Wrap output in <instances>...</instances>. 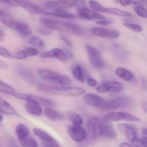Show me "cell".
Masks as SVG:
<instances>
[{
  "mask_svg": "<svg viewBox=\"0 0 147 147\" xmlns=\"http://www.w3.org/2000/svg\"><path fill=\"white\" fill-rule=\"evenodd\" d=\"M7 67H8L7 63H5V62L3 61L2 60L0 59V67H1V68H7Z\"/></svg>",
  "mask_w": 147,
  "mask_h": 147,
  "instance_id": "49",
  "label": "cell"
},
{
  "mask_svg": "<svg viewBox=\"0 0 147 147\" xmlns=\"http://www.w3.org/2000/svg\"><path fill=\"white\" fill-rule=\"evenodd\" d=\"M24 146L26 147H37L39 146V144L37 142L34 140L33 138L29 137L28 139L26 140L25 144H24Z\"/></svg>",
  "mask_w": 147,
  "mask_h": 147,
  "instance_id": "39",
  "label": "cell"
},
{
  "mask_svg": "<svg viewBox=\"0 0 147 147\" xmlns=\"http://www.w3.org/2000/svg\"><path fill=\"white\" fill-rule=\"evenodd\" d=\"M0 2L4 3V4H9V5L15 6L12 0H0Z\"/></svg>",
  "mask_w": 147,
  "mask_h": 147,
  "instance_id": "46",
  "label": "cell"
},
{
  "mask_svg": "<svg viewBox=\"0 0 147 147\" xmlns=\"http://www.w3.org/2000/svg\"><path fill=\"white\" fill-rule=\"evenodd\" d=\"M86 49L92 66L96 70H102L105 67V63L100 52L94 47L88 45H86Z\"/></svg>",
  "mask_w": 147,
  "mask_h": 147,
  "instance_id": "9",
  "label": "cell"
},
{
  "mask_svg": "<svg viewBox=\"0 0 147 147\" xmlns=\"http://www.w3.org/2000/svg\"><path fill=\"white\" fill-rule=\"evenodd\" d=\"M0 22L6 27L14 30L22 36L27 37L32 34V30L28 24L16 20L12 16L4 11L0 14Z\"/></svg>",
  "mask_w": 147,
  "mask_h": 147,
  "instance_id": "4",
  "label": "cell"
},
{
  "mask_svg": "<svg viewBox=\"0 0 147 147\" xmlns=\"http://www.w3.org/2000/svg\"><path fill=\"white\" fill-rule=\"evenodd\" d=\"M75 3H76V5H77L78 4H79V3H81L83 2V0H74Z\"/></svg>",
  "mask_w": 147,
  "mask_h": 147,
  "instance_id": "54",
  "label": "cell"
},
{
  "mask_svg": "<svg viewBox=\"0 0 147 147\" xmlns=\"http://www.w3.org/2000/svg\"><path fill=\"white\" fill-rule=\"evenodd\" d=\"M113 22V20H112V19L106 18V17H104V18H102V19H99V20H97L96 21V24L100 26H109V25H111Z\"/></svg>",
  "mask_w": 147,
  "mask_h": 147,
  "instance_id": "36",
  "label": "cell"
},
{
  "mask_svg": "<svg viewBox=\"0 0 147 147\" xmlns=\"http://www.w3.org/2000/svg\"><path fill=\"white\" fill-rule=\"evenodd\" d=\"M141 107L142 110L147 113V101H143L141 103Z\"/></svg>",
  "mask_w": 147,
  "mask_h": 147,
  "instance_id": "47",
  "label": "cell"
},
{
  "mask_svg": "<svg viewBox=\"0 0 147 147\" xmlns=\"http://www.w3.org/2000/svg\"><path fill=\"white\" fill-rule=\"evenodd\" d=\"M0 56L3 57H5V58H11L12 55H11V53L8 51L6 48L0 46Z\"/></svg>",
  "mask_w": 147,
  "mask_h": 147,
  "instance_id": "40",
  "label": "cell"
},
{
  "mask_svg": "<svg viewBox=\"0 0 147 147\" xmlns=\"http://www.w3.org/2000/svg\"><path fill=\"white\" fill-rule=\"evenodd\" d=\"M67 117L72 124L74 126H81L83 123V119L82 116L76 112H69L67 115Z\"/></svg>",
  "mask_w": 147,
  "mask_h": 147,
  "instance_id": "31",
  "label": "cell"
},
{
  "mask_svg": "<svg viewBox=\"0 0 147 147\" xmlns=\"http://www.w3.org/2000/svg\"><path fill=\"white\" fill-rule=\"evenodd\" d=\"M134 10L136 12L139 17H142V18H147V10L143 6L138 5L136 4L134 7Z\"/></svg>",
  "mask_w": 147,
  "mask_h": 147,
  "instance_id": "34",
  "label": "cell"
},
{
  "mask_svg": "<svg viewBox=\"0 0 147 147\" xmlns=\"http://www.w3.org/2000/svg\"><path fill=\"white\" fill-rule=\"evenodd\" d=\"M118 129L123 134L126 136L129 142H131L134 138L138 136L137 129L133 125L127 124V123H121V124L118 125Z\"/></svg>",
  "mask_w": 147,
  "mask_h": 147,
  "instance_id": "22",
  "label": "cell"
},
{
  "mask_svg": "<svg viewBox=\"0 0 147 147\" xmlns=\"http://www.w3.org/2000/svg\"><path fill=\"white\" fill-rule=\"evenodd\" d=\"M28 42L31 45L37 49H44L45 47V44L44 41L37 36L30 37L29 38Z\"/></svg>",
  "mask_w": 147,
  "mask_h": 147,
  "instance_id": "32",
  "label": "cell"
},
{
  "mask_svg": "<svg viewBox=\"0 0 147 147\" xmlns=\"http://www.w3.org/2000/svg\"><path fill=\"white\" fill-rule=\"evenodd\" d=\"M74 6L75 1L70 0H48L45 2V7L49 10L67 9Z\"/></svg>",
  "mask_w": 147,
  "mask_h": 147,
  "instance_id": "14",
  "label": "cell"
},
{
  "mask_svg": "<svg viewBox=\"0 0 147 147\" xmlns=\"http://www.w3.org/2000/svg\"><path fill=\"white\" fill-rule=\"evenodd\" d=\"M4 32L1 31V30H0V41H1V40H4Z\"/></svg>",
  "mask_w": 147,
  "mask_h": 147,
  "instance_id": "52",
  "label": "cell"
},
{
  "mask_svg": "<svg viewBox=\"0 0 147 147\" xmlns=\"http://www.w3.org/2000/svg\"><path fill=\"white\" fill-rule=\"evenodd\" d=\"M78 14L79 17L88 20H97L99 19L104 18V16L98 14V11L94 9L86 8V7H80L78 9Z\"/></svg>",
  "mask_w": 147,
  "mask_h": 147,
  "instance_id": "20",
  "label": "cell"
},
{
  "mask_svg": "<svg viewBox=\"0 0 147 147\" xmlns=\"http://www.w3.org/2000/svg\"><path fill=\"white\" fill-rule=\"evenodd\" d=\"M15 133L17 135V141L22 146H24L26 140L30 137V132L28 128L22 123H20L15 128Z\"/></svg>",
  "mask_w": 147,
  "mask_h": 147,
  "instance_id": "21",
  "label": "cell"
},
{
  "mask_svg": "<svg viewBox=\"0 0 147 147\" xmlns=\"http://www.w3.org/2000/svg\"><path fill=\"white\" fill-rule=\"evenodd\" d=\"M133 145H132V144H129V143H126V142H124V143H122L120 145V146L121 147H124V146H132Z\"/></svg>",
  "mask_w": 147,
  "mask_h": 147,
  "instance_id": "51",
  "label": "cell"
},
{
  "mask_svg": "<svg viewBox=\"0 0 147 147\" xmlns=\"http://www.w3.org/2000/svg\"><path fill=\"white\" fill-rule=\"evenodd\" d=\"M86 83L87 85L89 87H96L97 86V81L95 80L94 78H88L86 79Z\"/></svg>",
  "mask_w": 147,
  "mask_h": 147,
  "instance_id": "44",
  "label": "cell"
},
{
  "mask_svg": "<svg viewBox=\"0 0 147 147\" xmlns=\"http://www.w3.org/2000/svg\"><path fill=\"white\" fill-rule=\"evenodd\" d=\"M37 31L39 34L47 36V35H50V34H52V32H53V30H50V29L47 28V27H45L44 26L42 25V27H37Z\"/></svg>",
  "mask_w": 147,
  "mask_h": 147,
  "instance_id": "37",
  "label": "cell"
},
{
  "mask_svg": "<svg viewBox=\"0 0 147 147\" xmlns=\"http://www.w3.org/2000/svg\"><path fill=\"white\" fill-rule=\"evenodd\" d=\"M0 93L12 96L15 93V89L10 85L0 80Z\"/></svg>",
  "mask_w": 147,
  "mask_h": 147,
  "instance_id": "33",
  "label": "cell"
},
{
  "mask_svg": "<svg viewBox=\"0 0 147 147\" xmlns=\"http://www.w3.org/2000/svg\"><path fill=\"white\" fill-rule=\"evenodd\" d=\"M25 109L30 114L35 116H40L43 113L41 105L32 100H26Z\"/></svg>",
  "mask_w": 147,
  "mask_h": 147,
  "instance_id": "24",
  "label": "cell"
},
{
  "mask_svg": "<svg viewBox=\"0 0 147 147\" xmlns=\"http://www.w3.org/2000/svg\"><path fill=\"white\" fill-rule=\"evenodd\" d=\"M3 120H4V116H3L2 113H0V124H1V122L3 121Z\"/></svg>",
  "mask_w": 147,
  "mask_h": 147,
  "instance_id": "53",
  "label": "cell"
},
{
  "mask_svg": "<svg viewBox=\"0 0 147 147\" xmlns=\"http://www.w3.org/2000/svg\"><path fill=\"white\" fill-rule=\"evenodd\" d=\"M44 113L47 119L49 120L53 121H60L65 120V116L64 115L62 114L57 110L53 109V107H46L44 111Z\"/></svg>",
  "mask_w": 147,
  "mask_h": 147,
  "instance_id": "27",
  "label": "cell"
},
{
  "mask_svg": "<svg viewBox=\"0 0 147 147\" xmlns=\"http://www.w3.org/2000/svg\"><path fill=\"white\" fill-rule=\"evenodd\" d=\"M12 96L14 98H16L20 99V100H34V101L37 102L41 106H45V107H48V106H50V107H54L55 106V103L53 101H52V100H48L47 98H45L40 97V96H36V95L31 94V93H17V92H15Z\"/></svg>",
  "mask_w": 147,
  "mask_h": 147,
  "instance_id": "10",
  "label": "cell"
},
{
  "mask_svg": "<svg viewBox=\"0 0 147 147\" xmlns=\"http://www.w3.org/2000/svg\"><path fill=\"white\" fill-rule=\"evenodd\" d=\"M37 74L41 80L52 85L70 86L72 80L68 76L60 74L57 72L47 68H40L37 70Z\"/></svg>",
  "mask_w": 147,
  "mask_h": 147,
  "instance_id": "3",
  "label": "cell"
},
{
  "mask_svg": "<svg viewBox=\"0 0 147 147\" xmlns=\"http://www.w3.org/2000/svg\"><path fill=\"white\" fill-rule=\"evenodd\" d=\"M67 133L70 139L78 143L83 142L87 138V132L83 127H81V126L73 125L70 126L67 129Z\"/></svg>",
  "mask_w": 147,
  "mask_h": 147,
  "instance_id": "15",
  "label": "cell"
},
{
  "mask_svg": "<svg viewBox=\"0 0 147 147\" xmlns=\"http://www.w3.org/2000/svg\"><path fill=\"white\" fill-rule=\"evenodd\" d=\"M90 6L93 9L98 12L100 13H109V14H114V15L118 16V17H132L133 14L129 11H124V10L120 9L118 8H114V7H106L102 5L100 3L96 0H90L89 1Z\"/></svg>",
  "mask_w": 147,
  "mask_h": 147,
  "instance_id": "6",
  "label": "cell"
},
{
  "mask_svg": "<svg viewBox=\"0 0 147 147\" xmlns=\"http://www.w3.org/2000/svg\"><path fill=\"white\" fill-rule=\"evenodd\" d=\"M16 73L19 76L25 80L26 81L32 83V84H35L37 83V80L35 78L34 73L30 69L24 67L23 65H17L16 66Z\"/></svg>",
  "mask_w": 147,
  "mask_h": 147,
  "instance_id": "19",
  "label": "cell"
},
{
  "mask_svg": "<svg viewBox=\"0 0 147 147\" xmlns=\"http://www.w3.org/2000/svg\"><path fill=\"white\" fill-rule=\"evenodd\" d=\"M42 58H55L63 62H67V57L63 50L60 48H53L40 54Z\"/></svg>",
  "mask_w": 147,
  "mask_h": 147,
  "instance_id": "18",
  "label": "cell"
},
{
  "mask_svg": "<svg viewBox=\"0 0 147 147\" xmlns=\"http://www.w3.org/2000/svg\"><path fill=\"white\" fill-rule=\"evenodd\" d=\"M64 51H65V53L66 55H67V59H72L74 57V55H73V54L70 51V50H64Z\"/></svg>",
  "mask_w": 147,
  "mask_h": 147,
  "instance_id": "48",
  "label": "cell"
},
{
  "mask_svg": "<svg viewBox=\"0 0 147 147\" xmlns=\"http://www.w3.org/2000/svg\"><path fill=\"white\" fill-rule=\"evenodd\" d=\"M90 33L96 37L106 38H117L120 36V32L117 30H111L104 27H93L90 30Z\"/></svg>",
  "mask_w": 147,
  "mask_h": 147,
  "instance_id": "16",
  "label": "cell"
},
{
  "mask_svg": "<svg viewBox=\"0 0 147 147\" xmlns=\"http://www.w3.org/2000/svg\"><path fill=\"white\" fill-rule=\"evenodd\" d=\"M116 1L123 7L131 5V4H136L137 3L134 0H116Z\"/></svg>",
  "mask_w": 147,
  "mask_h": 147,
  "instance_id": "41",
  "label": "cell"
},
{
  "mask_svg": "<svg viewBox=\"0 0 147 147\" xmlns=\"http://www.w3.org/2000/svg\"><path fill=\"white\" fill-rule=\"evenodd\" d=\"M139 1H140L141 2H142V3H144V4H147V0H139Z\"/></svg>",
  "mask_w": 147,
  "mask_h": 147,
  "instance_id": "55",
  "label": "cell"
},
{
  "mask_svg": "<svg viewBox=\"0 0 147 147\" xmlns=\"http://www.w3.org/2000/svg\"><path fill=\"white\" fill-rule=\"evenodd\" d=\"M98 137H103L109 140H115L118 137V132L110 122L102 119L98 128Z\"/></svg>",
  "mask_w": 147,
  "mask_h": 147,
  "instance_id": "8",
  "label": "cell"
},
{
  "mask_svg": "<svg viewBox=\"0 0 147 147\" xmlns=\"http://www.w3.org/2000/svg\"><path fill=\"white\" fill-rule=\"evenodd\" d=\"M134 101L131 98L127 96H121L107 100L101 109L105 111H115L123 108H128L133 106Z\"/></svg>",
  "mask_w": 147,
  "mask_h": 147,
  "instance_id": "5",
  "label": "cell"
},
{
  "mask_svg": "<svg viewBox=\"0 0 147 147\" xmlns=\"http://www.w3.org/2000/svg\"><path fill=\"white\" fill-rule=\"evenodd\" d=\"M34 135L37 136L40 140L42 142V146L45 147H60V145L59 144L58 142L53 137L50 136L47 132L42 130L40 129H33Z\"/></svg>",
  "mask_w": 147,
  "mask_h": 147,
  "instance_id": "13",
  "label": "cell"
},
{
  "mask_svg": "<svg viewBox=\"0 0 147 147\" xmlns=\"http://www.w3.org/2000/svg\"><path fill=\"white\" fill-rule=\"evenodd\" d=\"M142 88L143 89H144L145 90H147V81L146 79L144 77L142 78Z\"/></svg>",
  "mask_w": 147,
  "mask_h": 147,
  "instance_id": "45",
  "label": "cell"
},
{
  "mask_svg": "<svg viewBox=\"0 0 147 147\" xmlns=\"http://www.w3.org/2000/svg\"><path fill=\"white\" fill-rule=\"evenodd\" d=\"M45 14L54 16V17H58V18L66 19V20H74V19H77L78 17V15L70 12L66 9H55L50 10V11H45Z\"/></svg>",
  "mask_w": 147,
  "mask_h": 147,
  "instance_id": "25",
  "label": "cell"
},
{
  "mask_svg": "<svg viewBox=\"0 0 147 147\" xmlns=\"http://www.w3.org/2000/svg\"><path fill=\"white\" fill-rule=\"evenodd\" d=\"M82 99L89 106L99 109H102L106 101V99L94 93H84Z\"/></svg>",
  "mask_w": 147,
  "mask_h": 147,
  "instance_id": "17",
  "label": "cell"
},
{
  "mask_svg": "<svg viewBox=\"0 0 147 147\" xmlns=\"http://www.w3.org/2000/svg\"><path fill=\"white\" fill-rule=\"evenodd\" d=\"M60 39L63 40V42H65V44H66L67 46H69V47H73V42H72L71 40H70L67 36L65 35V34H60Z\"/></svg>",
  "mask_w": 147,
  "mask_h": 147,
  "instance_id": "43",
  "label": "cell"
},
{
  "mask_svg": "<svg viewBox=\"0 0 147 147\" xmlns=\"http://www.w3.org/2000/svg\"><path fill=\"white\" fill-rule=\"evenodd\" d=\"M24 50L27 57H34V56H37L40 54V51H39L38 49L34 47H27Z\"/></svg>",
  "mask_w": 147,
  "mask_h": 147,
  "instance_id": "35",
  "label": "cell"
},
{
  "mask_svg": "<svg viewBox=\"0 0 147 147\" xmlns=\"http://www.w3.org/2000/svg\"><path fill=\"white\" fill-rule=\"evenodd\" d=\"M40 21L41 25L51 30H57V31H60L63 32H69L78 34V35H82L84 33L83 28L80 26L74 23L61 21L60 20H57L56 17L49 15V14H44L42 16H41Z\"/></svg>",
  "mask_w": 147,
  "mask_h": 147,
  "instance_id": "1",
  "label": "cell"
},
{
  "mask_svg": "<svg viewBox=\"0 0 147 147\" xmlns=\"http://www.w3.org/2000/svg\"><path fill=\"white\" fill-rule=\"evenodd\" d=\"M72 74L77 80L80 82H85L86 80V76L81 65L78 64L74 65L72 67Z\"/></svg>",
  "mask_w": 147,
  "mask_h": 147,
  "instance_id": "29",
  "label": "cell"
},
{
  "mask_svg": "<svg viewBox=\"0 0 147 147\" xmlns=\"http://www.w3.org/2000/svg\"><path fill=\"white\" fill-rule=\"evenodd\" d=\"M115 73L119 78L125 81H131L134 79V75L130 70L124 67H119L115 70Z\"/></svg>",
  "mask_w": 147,
  "mask_h": 147,
  "instance_id": "30",
  "label": "cell"
},
{
  "mask_svg": "<svg viewBox=\"0 0 147 147\" xmlns=\"http://www.w3.org/2000/svg\"><path fill=\"white\" fill-rule=\"evenodd\" d=\"M0 113L9 116H20L14 107H12L11 104H9L7 100L1 97H0Z\"/></svg>",
  "mask_w": 147,
  "mask_h": 147,
  "instance_id": "26",
  "label": "cell"
},
{
  "mask_svg": "<svg viewBox=\"0 0 147 147\" xmlns=\"http://www.w3.org/2000/svg\"><path fill=\"white\" fill-rule=\"evenodd\" d=\"M126 19L125 20V21L123 22V24L125 26V27L134 32H136L140 33L143 31V27L140 24L134 22L135 21H134V20H135V19L134 18L133 16L132 17H126Z\"/></svg>",
  "mask_w": 147,
  "mask_h": 147,
  "instance_id": "28",
  "label": "cell"
},
{
  "mask_svg": "<svg viewBox=\"0 0 147 147\" xmlns=\"http://www.w3.org/2000/svg\"><path fill=\"white\" fill-rule=\"evenodd\" d=\"M12 57L14 59H17V60H24V59L27 58L24 50H20L17 53H16L15 54L13 55Z\"/></svg>",
  "mask_w": 147,
  "mask_h": 147,
  "instance_id": "38",
  "label": "cell"
},
{
  "mask_svg": "<svg viewBox=\"0 0 147 147\" xmlns=\"http://www.w3.org/2000/svg\"><path fill=\"white\" fill-rule=\"evenodd\" d=\"M103 119L106 122H116L120 121H125L134 123L140 121V119L134 115L130 114L128 113H123V112H114L111 111L109 113H106L103 116Z\"/></svg>",
  "mask_w": 147,
  "mask_h": 147,
  "instance_id": "7",
  "label": "cell"
},
{
  "mask_svg": "<svg viewBox=\"0 0 147 147\" xmlns=\"http://www.w3.org/2000/svg\"><path fill=\"white\" fill-rule=\"evenodd\" d=\"M130 142L132 144V145L134 146H139V147L144 146L143 143H142V139H140V138H139L138 136L134 138V139H132Z\"/></svg>",
  "mask_w": 147,
  "mask_h": 147,
  "instance_id": "42",
  "label": "cell"
},
{
  "mask_svg": "<svg viewBox=\"0 0 147 147\" xmlns=\"http://www.w3.org/2000/svg\"><path fill=\"white\" fill-rule=\"evenodd\" d=\"M102 119L98 117H90L87 122V129L89 136L92 139H96L98 137V128L101 122Z\"/></svg>",
  "mask_w": 147,
  "mask_h": 147,
  "instance_id": "23",
  "label": "cell"
},
{
  "mask_svg": "<svg viewBox=\"0 0 147 147\" xmlns=\"http://www.w3.org/2000/svg\"><path fill=\"white\" fill-rule=\"evenodd\" d=\"M142 143H143V146L144 147H147V136H142Z\"/></svg>",
  "mask_w": 147,
  "mask_h": 147,
  "instance_id": "50",
  "label": "cell"
},
{
  "mask_svg": "<svg viewBox=\"0 0 147 147\" xmlns=\"http://www.w3.org/2000/svg\"><path fill=\"white\" fill-rule=\"evenodd\" d=\"M123 89L124 86L117 81H106L96 86V90L100 93H119Z\"/></svg>",
  "mask_w": 147,
  "mask_h": 147,
  "instance_id": "11",
  "label": "cell"
},
{
  "mask_svg": "<svg viewBox=\"0 0 147 147\" xmlns=\"http://www.w3.org/2000/svg\"><path fill=\"white\" fill-rule=\"evenodd\" d=\"M38 88L45 93H51L60 96L77 97L86 93V90L80 87H72L68 86H60V85L41 84L38 85Z\"/></svg>",
  "mask_w": 147,
  "mask_h": 147,
  "instance_id": "2",
  "label": "cell"
},
{
  "mask_svg": "<svg viewBox=\"0 0 147 147\" xmlns=\"http://www.w3.org/2000/svg\"><path fill=\"white\" fill-rule=\"evenodd\" d=\"M15 6H20L22 7L30 14L34 15H41L45 14V10L42 9L38 5L32 2L30 0H12Z\"/></svg>",
  "mask_w": 147,
  "mask_h": 147,
  "instance_id": "12",
  "label": "cell"
}]
</instances>
